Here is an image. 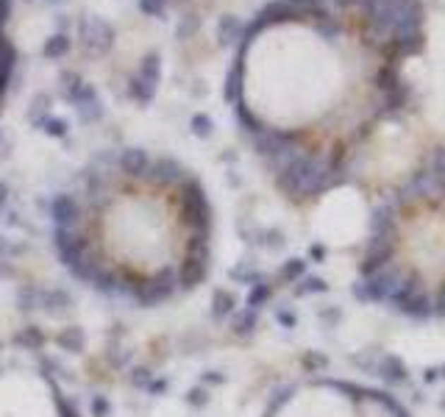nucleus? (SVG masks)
Masks as SVG:
<instances>
[{"label":"nucleus","mask_w":445,"mask_h":417,"mask_svg":"<svg viewBox=\"0 0 445 417\" xmlns=\"http://www.w3.org/2000/svg\"><path fill=\"white\" fill-rule=\"evenodd\" d=\"M201 226L203 198L192 184H184L181 203L173 212L167 200L114 195L103 200L95 242L87 250L112 273L136 284H153L184 267Z\"/></svg>","instance_id":"nucleus-1"},{"label":"nucleus","mask_w":445,"mask_h":417,"mask_svg":"<svg viewBox=\"0 0 445 417\" xmlns=\"http://www.w3.org/2000/svg\"><path fill=\"white\" fill-rule=\"evenodd\" d=\"M393 259L420 286H445V198L406 203L393 220Z\"/></svg>","instance_id":"nucleus-2"},{"label":"nucleus","mask_w":445,"mask_h":417,"mask_svg":"<svg viewBox=\"0 0 445 417\" xmlns=\"http://www.w3.org/2000/svg\"><path fill=\"white\" fill-rule=\"evenodd\" d=\"M267 417H400L398 409L379 395H359L334 381H314L292 389Z\"/></svg>","instance_id":"nucleus-3"},{"label":"nucleus","mask_w":445,"mask_h":417,"mask_svg":"<svg viewBox=\"0 0 445 417\" xmlns=\"http://www.w3.org/2000/svg\"><path fill=\"white\" fill-rule=\"evenodd\" d=\"M0 417H61V404L42 373L8 368L0 370Z\"/></svg>","instance_id":"nucleus-4"},{"label":"nucleus","mask_w":445,"mask_h":417,"mask_svg":"<svg viewBox=\"0 0 445 417\" xmlns=\"http://www.w3.org/2000/svg\"><path fill=\"white\" fill-rule=\"evenodd\" d=\"M159 78H162V56L159 53H150L142 59L139 70L129 78V95L139 103H148L153 100L156 87H159Z\"/></svg>","instance_id":"nucleus-5"},{"label":"nucleus","mask_w":445,"mask_h":417,"mask_svg":"<svg viewBox=\"0 0 445 417\" xmlns=\"http://www.w3.org/2000/svg\"><path fill=\"white\" fill-rule=\"evenodd\" d=\"M78 42H81V50L89 53V56H100L106 53L112 42H114V31L109 23H103L100 17H81L78 20Z\"/></svg>","instance_id":"nucleus-6"},{"label":"nucleus","mask_w":445,"mask_h":417,"mask_svg":"<svg viewBox=\"0 0 445 417\" xmlns=\"http://www.w3.org/2000/svg\"><path fill=\"white\" fill-rule=\"evenodd\" d=\"M218 37H220L222 45H231L234 40H245L242 23L237 17H222L220 23H218Z\"/></svg>","instance_id":"nucleus-7"},{"label":"nucleus","mask_w":445,"mask_h":417,"mask_svg":"<svg viewBox=\"0 0 445 417\" xmlns=\"http://www.w3.org/2000/svg\"><path fill=\"white\" fill-rule=\"evenodd\" d=\"M70 50V40H67V34H53V37H47L44 40V59H61L64 53Z\"/></svg>","instance_id":"nucleus-8"},{"label":"nucleus","mask_w":445,"mask_h":417,"mask_svg":"<svg viewBox=\"0 0 445 417\" xmlns=\"http://www.w3.org/2000/svg\"><path fill=\"white\" fill-rule=\"evenodd\" d=\"M139 8H142V14H148V17H159V14H165L167 0H139Z\"/></svg>","instance_id":"nucleus-9"},{"label":"nucleus","mask_w":445,"mask_h":417,"mask_svg":"<svg viewBox=\"0 0 445 417\" xmlns=\"http://www.w3.org/2000/svg\"><path fill=\"white\" fill-rule=\"evenodd\" d=\"M47 3H56V0H47Z\"/></svg>","instance_id":"nucleus-10"}]
</instances>
